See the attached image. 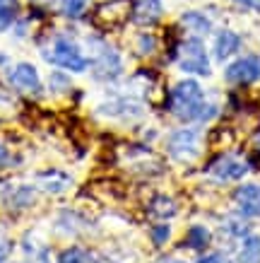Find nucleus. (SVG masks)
I'll return each mask as SVG.
<instances>
[{
    "instance_id": "nucleus-12",
    "label": "nucleus",
    "mask_w": 260,
    "mask_h": 263,
    "mask_svg": "<svg viewBox=\"0 0 260 263\" xmlns=\"http://www.w3.org/2000/svg\"><path fill=\"white\" fill-rule=\"evenodd\" d=\"M207 244H210V232H207L203 224L190 227L188 234H186V247L195 249V251H203V249H207Z\"/></svg>"
},
{
    "instance_id": "nucleus-11",
    "label": "nucleus",
    "mask_w": 260,
    "mask_h": 263,
    "mask_svg": "<svg viewBox=\"0 0 260 263\" xmlns=\"http://www.w3.org/2000/svg\"><path fill=\"white\" fill-rule=\"evenodd\" d=\"M121 72V61H118V53L106 48L104 56H99L94 61V75L102 78V80H109V78H116Z\"/></svg>"
},
{
    "instance_id": "nucleus-3",
    "label": "nucleus",
    "mask_w": 260,
    "mask_h": 263,
    "mask_svg": "<svg viewBox=\"0 0 260 263\" xmlns=\"http://www.w3.org/2000/svg\"><path fill=\"white\" fill-rule=\"evenodd\" d=\"M176 61H178V68L186 72L210 75V58H207L205 46H203V41L197 36L181 41V46L176 51Z\"/></svg>"
},
{
    "instance_id": "nucleus-6",
    "label": "nucleus",
    "mask_w": 260,
    "mask_h": 263,
    "mask_svg": "<svg viewBox=\"0 0 260 263\" xmlns=\"http://www.w3.org/2000/svg\"><path fill=\"white\" fill-rule=\"evenodd\" d=\"M207 172L212 176H217L219 181H236L248 172V164L244 160H238L236 155H219L210 162Z\"/></svg>"
},
{
    "instance_id": "nucleus-17",
    "label": "nucleus",
    "mask_w": 260,
    "mask_h": 263,
    "mask_svg": "<svg viewBox=\"0 0 260 263\" xmlns=\"http://www.w3.org/2000/svg\"><path fill=\"white\" fill-rule=\"evenodd\" d=\"M241 258H244V263H260V239L258 237L246 239V247H244Z\"/></svg>"
},
{
    "instance_id": "nucleus-20",
    "label": "nucleus",
    "mask_w": 260,
    "mask_h": 263,
    "mask_svg": "<svg viewBox=\"0 0 260 263\" xmlns=\"http://www.w3.org/2000/svg\"><path fill=\"white\" fill-rule=\"evenodd\" d=\"M197 263H234V261L224 254H207V256H203Z\"/></svg>"
},
{
    "instance_id": "nucleus-8",
    "label": "nucleus",
    "mask_w": 260,
    "mask_h": 263,
    "mask_svg": "<svg viewBox=\"0 0 260 263\" xmlns=\"http://www.w3.org/2000/svg\"><path fill=\"white\" fill-rule=\"evenodd\" d=\"M234 203L246 217L260 215V183H241L234 191Z\"/></svg>"
},
{
    "instance_id": "nucleus-24",
    "label": "nucleus",
    "mask_w": 260,
    "mask_h": 263,
    "mask_svg": "<svg viewBox=\"0 0 260 263\" xmlns=\"http://www.w3.org/2000/svg\"><path fill=\"white\" fill-rule=\"evenodd\" d=\"M8 157H10L8 147H5V145L0 143V167H3V164H5V162H8Z\"/></svg>"
},
{
    "instance_id": "nucleus-7",
    "label": "nucleus",
    "mask_w": 260,
    "mask_h": 263,
    "mask_svg": "<svg viewBox=\"0 0 260 263\" xmlns=\"http://www.w3.org/2000/svg\"><path fill=\"white\" fill-rule=\"evenodd\" d=\"M10 85L17 89V92H24V95H36L41 89V80L39 72L32 63H17L12 70H10Z\"/></svg>"
},
{
    "instance_id": "nucleus-14",
    "label": "nucleus",
    "mask_w": 260,
    "mask_h": 263,
    "mask_svg": "<svg viewBox=\"0 0 260 263\" xmlns=\"http://www.w3.org/2000/svg\"><path fill=\"white\" fill-rule=\"evenodd\" d=\"M183 24L195 34H207L210 32V20L203 17L200 12H188V15H183Z\"/></svg>"
},
{
    "instance_id": "nucleus-23",
    "label": "nucleus",
    "mask_w": 260,
    "mask_h": 263,
    "mask_svg": "<svg viewBox=\"0 0 260 263\" xmlns=\"http://www.w3.org/2000/svg\"><path fill=\"white\" fill-rule=\"evenodd\" d=\"M8 254H10V244L8 241H0V263L8 258Z\"/></svg>"
},
{
    "instance_id": "nucleus-5",
    "label": "nucleus",
    "mask_w": 260,
    "mask_h": 263,
    "mask_svg": "<svg viewBox=\"0 0 260 263\" xmlns=\"http://www.w3.org/2000/svg\"><path fill=\"white\" fill-rule=\"evenodd\" d=\"M169 152H171L176 160H193L200 152V133L193 128H183L176 130L169 138Z\"/></svg>"
},
{
    "instance_id": "nucleus-22",
    "label": "nucleus",
    "mask_w": 260,
    "mask_h": 263,
    "mask_svg": "<svg viewBox=\"0 0 260 263\" xmlns=\"http://www.w3.org/2000/svg\"><path fill=\"white\" fill-rule=\"evenodd\" d=\"M238 5H244V8H253V10H260V0H234Z\"/></svg>"
},
{
    "instance_id": "nucleus-16",
    "label": "nucleus",
    "mask_w": 260,
    "mask_h": 263,
    "mask_svg": "<svg viewBox=\"0 0 260 263\" xmlns=\"http://www.w3.org/2000/svg\"><path fill=\"white\" fill-rule=\"evenodd\" d=\"M61 10H63L65 17H70V20H77V17L85 15L87 0H61Z\"/></svg>"
},
{
    "instance_id": "nucleus-25",
    "label": "nucleus",
    "mask_w": 260,
    "mask_h": 263,
    "mask_svg": "<svg viewBox=\"0 0 260 263\" xmlns=\"http://www.w3.org/2000/svg\"><path fill=\"white\" fill-rule=\"evenodd\" d=\"M255 147H258V152H260V138H258V140H255Z\"/></svg>"
},
{
    "instance_id": "nucleus-15",
    "label": "nucleus",
    "mask_w": 260,
    "mask_h": 263,
    "mask_svg": "<svg viewBox=\"0 0 260 263\" xmlns=\"http://www.w3.org/2000/svg\"><path fill=\"white\" fill-rule=\"evenodd\" d=\"M150 210L157 217H171L173 213H176V203H173L171 198H166V196H157V198L152 200Z\"/></svg>"
},
{
    "instance_id": "nucleus-21",
    "label": "nucleus",
    "mask_w": 260,
    "mask_h": 263,
    "mask_svg": "<svg viewBox=\"0 0 260 263\" xmlns=\"http://www.w3.org/2000/svg\"><path fill=\"white\" fill-rule=\"evenodd\" d=\"M154 46H157V41H154V36H140V53H152L154 51Z\"/></svg>"
},
{
    "instance_id": "nucleus-4",
    "label": "nucleus",
    "mask_w": 260,
    "mask_h": 263,
    "mask_svg": "<svg viewBox=\"0 0 260 263\" xmlns=\"http://www.w3.org/2000/svg\"><path fill=\"white\" fill-rule=\"evenodd\" d=\"M224 80L229 85H253L260 80V58L258 56H244L227 65Z\"/></svg>"
},
{
    "instance_id": "nucleus-27",
    "label": "nucleus",
    "mask_w": 260,
    "mask_h": 263,
    "mask_svg": "<svg viewBox=\"0 0 260 263\" xmlns=\"http://www.w3.org/2000/svg\"><path fill=\"white\" fill-rule=\"evenodd\" d=\"M176 263H183V261H176Z\"/></svg>"
},
{
    "instance_id": "nucleus-26",
    "label": "nucleus",
    "mask_w": 260,
    "mask_h": 263,
    "mask_svg": "<svg viewBox=\"0 0 260 263\" xmlns=\"http://www.w3.org/2000/svg\"><path fill=\"white\" fill-rule=\"evenodd\" d=\"M41 3H48V0H41Z\"/></svg>"
},
{
    "instance_id": "nucleus-2",
    "label": "nucleus",
    "mask_w": 260,
    "mask_h": 263,
    "mask_svg": "<svg viewBox=\"0 0 260 263\" xmlns=\"http://www.w3.org/2000/svg\"><path fill=\"white\" fill-rule=\"evenodd\" d=\"M44 58L48 63L58 65L63 70L70 72H85L89 68V61L85 58V53L79 51V46L68 36H55L51 41V46L44 48Z\"/></svg>"
},
{
    "instance_id": "nucleus-1",
    "label": "nucleus",
    "mask_w": 260,
    "mask_h": 263,
    "mask_svg": "<svg viewBox=\"0 0 260 263\" xmlns=\"http://www.w3.org/2000/svg\"><path fill=\"white\" fill-rule=\"evenodd\" d=\"M169 111L183 123L205 119L210 111H207L203 87L195 80H181L169 95Z\"/></svg>"
},
{
    "instance_id": "nucleus-10",
    "label": "nucleus",
    "mask_w": 260,
    "mask_h": 263,
    "mask_svg": "<svg viewBox=\"0 0 260 263\" xmlns=\"http://www.w3.org/2000/svg\"><path fill=\"white\" fill-rule=\"evenodd\" d=\"M238 46H241V36L236 32H231V29H222L217 34V39H214V58L217 61H227V58L236 53Z\"/></svg>"
},
{
    "instance_id": "nucleus-19",
    "label": "nucleus",
    "mask_w": 260,
    "mask_h": 263,
    "mask_svg": "<svg viewBox=\"0 0 260 263\" xmlns=\"http://www.w3.org/2000/svg\"><path fill=\"white\" fill-rule=\"evenodd\" d=\"M169 234H171V230H169V224H157V227H152V239H154V244H157V247L166 244V239H169Z\"/></svg>"
},
{
    "instance_id": "nucleus-13",
    "label": "nucleus",
    "mask_w": 260,
    "mask_h": 263,
    "mask_svg": "<svg viewBox=\"0 0 260 263\" xmlns=\"http://www.w3.org/2000/svg\"><path fill=\"white\" fill-rule=\"evenodd\" d=\"M17 10H19L17 0H0V32L10 29V24L17 17Z\"/></svg>"
},
{
    "instance_id": "nucleus-18",
    "label": "nucleus",
    "mask_w": 260,
    "mask_h": 263,
    "mask_svg": "<svg viewBox=\"0 0 260 263\" xmlns=\"http://www.w3.org/2000/svg\"><path fill=\"white\" fill-rule=\"evenodd\" d=\"M58 263H92V261H89V256L82 249H68V251L61 254V261Z\"/></svg>"
},
{
    "instance_id": "nucleus-9",
    "label": "nucleus",
    "mask_w": 260,
    "mask_h": 263,
    "mask_svg": "<svg viewBox=\"0 0 260 263\" xmlns=\"http://www.w3.org/2000/svg\"><path fill=\"white\" fill-rule=\"evenodd\" d=\"M164 15V5L162 0H135L133 8H130V17H133L135 24L140 27H150V24H157Z\"/></svg>"
}]
</instances>
